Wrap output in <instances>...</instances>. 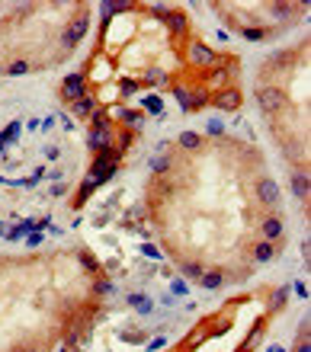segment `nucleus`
Returning a JSON list of instances; mask_svg holds the SVG:
<instances>
[{"instance_id":"c9c22d12","label":"nucleus","mask_w":311,"mask_h":352,"mask_svg":"<svg viewBox=\"0 0 311 352\" xmlns=\"http://www.w3.org/2000/svg\"><path fill=\"white\" fill-rule=\"evenodd\" d=\"M26 352H32V349H26Z\"/></svg>"},{"instance_id":"72a5a7b5","label":"nucleus","mask_w":311,"mask_h":352,"mask_svg":"<svg viewBox=\"0 0 311 352\" xmlns=\"http://www.w3.org/2000/svg\"><path fill=\"white\" fill-rule=\"evenodd\" d=\"M298 352H311V343H308V339H305V346H302V349H298Z\"/></svg>"},{"instance_id":"4468645a","label":"nucleus","mask_w":311,"mask_h":352,"mask_svg":"<svg viewBox=\"0 0 311 352\" xmlns=\"http://www.w3.org/2000/svg\"><path fill=\"white\" fill-rule=\"evenodd\" d=\"M199 282H202L205 288H221V272H202Z\"/></svg>"},{"instance_id":"f704fd0d","label":"nucleus","mask_w":311,"mask_h":352,"mask_svg":"<svg viewBox=\"0 0 311 352\" xmlns=\"http://www.w3.org/2000/svg\"><path fill=\"white\" fill-rule=\"evenodd\" d=\"M270 352H286V349H279V346H273V349H270Z\"/></svg>"},{"instance_id":"bb28decb","label":"nucleus","mask_w":311,"mask_h":352,"mask_svg":"<svg viewBox=\"0 0 311 352\" xmlns=\"http://www.w3.org/2000/svg\"><path fill=\"white\" fill-rule=\"evenodd\" d=\"M26 244H29V246H39V244H42V234H39V230H36V234H29V240H26Z\"/></svg>"},{"instance_id":"f3484780","label":"nucleus","mask_w":311,"mask_h":352,"mask_svg":"<svg viewBox=\"0 0 311 352\" xmlns=\"http://www.w3.org/2000/svg\"><path fill=\"white\" fill-rule=\"evenodd\" d=\"M16 135H19V122H13V125H10V128L3 131V135H0V141H3V144H10V141H16Z\"/></svg>"},{"instance_id":"39448f33","label":"nucleus","mask_w":311,"mask_h":352,"mask_svg":"<svg viewBox=\"0 0 311 352\" xmlns=\"http://www.w3.org/2000/svg\"><path fill=\"white\" fill-rule=\"evenodd\" d=\"M292 192H295V199H308L311 195V183H308V173H302V170H298V173H292Z\"/></svg>"},{"instance_id":"6ab92c4d","label":"nucleus","mask_w":311,"mask_h":352,"mask_svg":"<svg viewBox=\"0 0 311 352\" xmlns=\"http://www.w3.org/2000/svg\"><path fill=\"white\" fill-rule=\"evenodd\" d=\"M167 26L177 29V32H183V26H186V23H183V16H180V13H170V16H167Z\"/></svg>"},{"instance_id":"f03ea898","label":"nucleus","mask_w":311,"mask_h":352,"mask_svg":"<svg viewBox=\"0 0 311 352\" xmlns=\"http://www.w3.org/2000/svg\"><path fill=\"white\" fill-rule=\"evenodd\" d=\"M257 199L263 202V205H279V183L270 179V176H263L257 183Z\"/></svg>"},{"instance_id":"f8f14e48","label":"nucleus","mask_w":311,"mask_h":352,"mask_svg":"<svg viewBox=\"0 0 311 352\" xmlns=\"http://www.w3.org/2000/svg\"><path fill=\"white\" fill-rule=\"evenodd\" d=\"M215 103H218L221 109H238V93H234V90H231V93H228V90H225V93H218V100H215Z\"/></svg>"},{"instance_id":"4be33fe9","label":"nucleus","mask_w":311,"mask_h":352,"mask_svg":"<svg viewBox=\"0 0 311 352\" xmlns=\"http://www.w3.org/2000/svg\"><path fill=\"white\" fill-rule=\"evenodd\" d=\"M244 38L247 42H260V38H266V32L263 29H244Z\"/></svg>"},{"instance_id":"473e14b6","label":"nucleus","mask_w":311,"mask_h":352,"mask_svg":"<svg viewBox=\"0 0 311 352\" xmlns=\"http://www.w3.org/2000/svg\"><path fill=\"white\" fill-rule=\"evenodd\" d=\"M0 237H10V228H7V224H0Z\"/></svg>"},{"instance_id":"cd10ccee","label":"nucleus","mask_w":311,"mask_h":352,"mask_svg":"<svg viewBox=\"0 0 311 352\" xmlns=\"http://www.w3.org/2000/svg\"><path fill=\"white\" fill-rule=\"evenodd\" d=\"M186 276L189 279H199V276H202V269H199V266H186Z\"/></svg>"},{"instance_id":"7c9ffc66","label":"nucleus","mask_w":311,"mask_h":352,"mask_svg":"<svg viewBox=\"0 0 311 352\" xmlns=\"http://www.w3.org/2000/svg\"><path fill=\"white\" fill-rule=\"evenodd\" d=\"M122 93H135V80H125V84H122Z\"/></svg>"},{"instance_id":"2f4dec72","label":"nucleus","mask_w":311,"mask_h":352,"mask_svg":"<svg viewBox=\"0 0 311 352\" xmlns=\"http://www.w3.org/2000/svg\"><path fill=\"white\" fill-rule=\"evenodd\" d=\"M96 291H103V295H109V291H112V285H109V282H100V285H96Z\"/></svg>"},{"instance_id":"1a4fd4ad","label":"nucleus","mask_w":311,"mask_h":352,"mask_svg":"<svg viewBox=\"0 0 311 352\" xmlns=\"http://www.w3.org/2000/svg\"><path fill=\"white\" fill-rule=\"evenodd\" d=\"M39 230V221H19L16 228H10V240H19L23 234H36Z\"/></svg>"},{"instance_id":"f257e3e1","label":"nucleus","mask_w":311,"mask_h":352,"mask_svg":"<svg viewBox=\"0 0 311 352\" xmlns=\"http://www.w3.org/2000/svg\"><path fill=\"white\" fill-rule=\"evenodd\" d=\"M61 93H64V100H71V103L84 100V96H87V80H84V74H68V77L61 80Z\"/></svg>"},{"instance_id":"aec40b11","label":"nucleus","mask_w":311,"mask_h":352,"mask_svg":"<svg viewBox=\"0 0 311 352\" xmlns=\"http://www.w3.org/2000/svg\"><path fill=\"white\" fill-rule=\"evenodd\" d=\"M167 167H170L167 157H154V160H151V173H161V170H167Z\"/></svg>"},{"instance_id":"c756f323","label":"nucleus","mask_w":311,"mask_h":352,"mask_svg":"<svg viewBox=\"0 0 311 352\" xmlns=\"http://www.w3.org/2000/svg\"><path fill=\"white\" fill-rule=\"evenodd\" d=\"M58 154H61L58 147H45V157H48V160H58Z\"/></svg>"},{"instance_id":"9b49d317","label":"nucleus","mask_w":311,"mask_h":352,"mask_svg":"<svg viewBox=\"0 0 311 352\" xmlns=\"http://www.w3.org/2000/svg\"><path fill=\"white\" fill-rule=\"evenodd\" d=\"M93 109H96V100H93V96H84V100L74 103V115H90Z\"/></svg>"},{"instance_id":"412c9836","label":"nucleus","mask_w":311,"mask_h":352,"mask_svg":"<svg viewBox=\"0 0 311 352\" xmlns=\"http://www.w3.org/2000/svg\"><path fill=\"white\" fill-rule=\"evenodd\" d=\"M7 74H13V77H23V74H29V64H26V61H16L13 68L7 70Z\"/></svg>"},{"instance_id":"6e6552de","label":"nucleus","mask_w":311,"mask_h":352,"mask_svg":"<svg viewBox=\"0 0 311 352\" xmlns=\"http://www.w3.org/2000/svg\"><path fill=\"white\" fill-rule=\"evenodd\" d=\"M273 256H276V246H273L270 240H263V244L254 246V263H270Z\"/></svg>"},{"instance_id":"9d476101","label":"nucleus","mask_w":311,"mask_h":352,"mask_svg":"<svg viewBox=\"0 0 311 352\" xmlns=\"http://www.w3.org/2000/svg\"><path fill=\"white\" fill-rule=\"evenodd\" d=\"M263 234H266V240H270V244H273L276 237H282V221H279V218H266V221H263Z\"/></svg>"},{"instance_id":"20e7f679","label":"nucleus","mask_w":311,"mask_h":352,"mask_svg":"<svg viewBox=\"0 0 311 352\" xmlns=\"http://www.w3.org/2000/svg\"><path fill=\"white\" fill-rule=\"evenodd\" d=\"M189 61L193 64H215V52L209 45H202V42H193L189 45Z\"/></svg>"},{"instance_id":"2eb2a0df","label":"nucleus","mask_w":311,"mask_h":352,"mask_svg":"<svg viewBox=\"0 0 311 352\" xmlns=\"http://www.w3.org/2000/svg\"><path fill=\"white\" fill-rule=\"evenodd\" d=\"M128 304H132V307H138L141 314H148V311H151V301L145 298V295H128Z\"/></svg>"},{"instance_id":"dca6fc26","label":"nucleus","mask_w":311,"mask_h":352,"mask_svg":"<svg viewBox=\"0 0 311 352\" xmlns=\"http://www.w3.org/2000/svg\"><path fill=\"white\" fill-rule=\"evenodd\" d=\"M141 106H145V109H151V112H157V115L164 112V103L157 100L154 93H151V96H145V100H141Z\"/></svg>"},{"instance_id":"ddd939ff","label":"nucleus","mask_w":311,"mask_h":352,"mask_svg":"<svg viewBox=\"0 0 311 352\" xmlns=\"http://www.w3.org/2000/svg\"><path fill=\"white\" fill-rule=\"evenodd\" d=\"M180 144L186 147V151H196V147L202 144V138H199V135H193V131H183V135H180Z\"/></svg>"},{"instance_id":"a211bd4d","label":"nucleus","mask_w":311,"mask_h":352,"mask_svg":"<svg viewBox=\"0 0 311 352\" xmlns=\"http://www.w3.org/2000/svg\"><path fill=\"white\" fill-rule=\"evenodd\" d=\"M173 96L180 100V106H183V109H189V90H186V87H177V90H173Z\"/></svg>"},{"instance_id":"5701e85b","label":"nucleus","mask_w":311,"mask_h":352,"mask_svg":"<svg viewBox=\"0 0 311 352\" xmlns=\"http://www.w3.org/2000/svg\"><path fill=\"white\" fill-rule=\"evenodd\" d=\"M186 288H189V285L183 282V279H173V285H170V291H173V295H186Z\"/></svg>"},{"instance_id":"a878e982","label":"nucleus","mask_w":311,"mask_h":352,"mask_svg":"<svg viewBox=\"0 0 311 352\" xmlns=\"http://www.w3.org/2000/svg\"><path fill=\"white\" fill-rule=\"evenodd\" d=\"M295 295H298V298H305V301H308V285H305V282H295Z\"/></svg>"},{"instance_id":"393cba45","label":"nucleus","mask_w":311,"mask_h":352,"mask_svg":"<svg viewBox=\"0 0 311 352\" xmlns=\"http://www.w3.org/2000/svg\"><path fill=\"white\" fill-rule=\"evenodd\" d=\"M167 80V74H161V70H154V74H148V84H164Z\"/></svg>"},{"instance_id":"c85d7f7f","label":"nucleus","mask_w":311,"mask_h":352,"mask_svg":"<svg viewBox=\"0 0 311 352\" xmlns=\"http://www.w3.org/2000/svg\"><path fill=\"white\" fill-rule=\"evenodd\" d=\"M209 131H212V135H221V131H225V125H221V122H209Z\"/></svg>"},{"instance_id":"0eeeda50","label":"nucleus","mask_w":311,"mask_h":352,"mask_svg":"<svg viewBox=\"0 0 311 352\" xmlns=\"http://www.w3.org/2000/svg\"><path fill=\"white\" fill-rule=\"evenodd\" d=\"M87 144L93 147V151H106L109 147V131L106 128H93L90 131V138H87Z\"/></svg>"},{"instance_id":"b1692460","label":"nucleus","mask_w":311,"mask_h":352,"mask_svg":"<svg viewBox=\"0 0 311 352\" xmlns=\"http://www.w3.org/2000/svg\"><path fill=\"white\" fill-rule=\"evenodd\" d=\"M141 253H145V256H151V260H161V250H157V246H151V244L141 246Z\"/></svg>"},{"instance_id":"423d86ee","label":"nucleus","mask_w":311,"mask_h":352,"mask_svg":"<svg viewBox=\"0 0 311 352\" xmlns=\"http://www.w3.org/2000/svg\"><path fill=\"white\" fill-rule=\"evenodd\" d=\"M87 26H90V19H77V23H74L68 32H64V45H68V48H71V45H77L80 35L87 32Z\"/></svg>"},{"instance_id":"7ed1b4c3","label":"nucleus","mask_w":311,"mask_h":352,"mask_svg":"<svg viewBox=\"0 0 311 352\" xmlns=\"http://www.w3.org/2000/svg\"><path fill=\"white\" fill-rule=\"evenodd\" d=\"M260 106H263V112H279L282 109V93L276 90V87H266V90H260Z\"/></svg>"}]
</instances>
